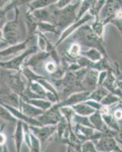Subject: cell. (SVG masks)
Masks as SVG:
<instances>
[{
  "label": "cell",
  "mask_w": 122,
  "mask_h": 152,
  "mask_svg": "<svg viewBox=\"0 0 122 152\" xmlns=\"http://www.w3.org/2000/svg\"><path fill=\"white\" fill-rule=\"evenodd\" d=\"M58 0H35L32 3L33 8H42L56 2Z\"/></svg>",
  "instance_id": "cell-2"
},
{
  "label": "cell",
  "mask_w": 122,
  "mask_h": 152,
  "mask_svg": "<svg viewBox=\"0 0 122 152\" xmlns=\"http://www.w3.org/2000/svg\"><path fill=\"white\" fill-rule=\"evenodd\" d=\"M17 31L15 27L13 25H9L5 28V36L9 40H14L17 37Z\"/></svg>",
  "instance_id": "cell-1"
},
{
  "label": "cell",
  "mask_w": 122,
  "mask_h": 152,
  "mask_svg": "<svg viewBox=\"0 0 122 152\" xmlns=\"http://www.w3.org/2000/svg\"><path fill=\"white\" fill-rule=\"evenodd\" d=\"M55 66L53 65V63H48V65L46 66V69L49 72H53L55 70Z\"/></svg>",
  "instance_id": "cell-5"
},
{
  "label": "cell",
  "mask_w": 122,
  "mask_h": 152,
  "mask_svg": "<svg viewBox=\"0 0 122 152\" xmlns=\"http://www.w3.org/2000/svg\"><path fill=\"white\" fill-rule=\"evenodd\" d=\"M70 1L71 0H59V2L57 4V6L59 8H63L66 6L68 3H70Z\"/></svg>",
  "instance_id": "cell-3"
},
{
  "label": "cell",
  "mask_w": 122,
  "mask_h": 152,
  "mask_svg": "<svg viewBox=\"0 0 122 152\" xmlns=\"http://www.w3.org/2000/svg\"><path fill=\"white\" fill-rule=\"evenodd\" d=\"M80 50V47H78V45H73L72 47L70 48V53L72 55H77V54L78 53V52H79Z\"/></svg>",
  "instance_id": "cell-4"
},
{
  "label": "cell",
  "mask_w": 122,
  "mask_h": 152,
  "mask_svg": "<svg viewBox=\"0 0 122 152\" xmlns=\"http://www.w3.org/2000/svg\"><path fill=\"white\" fill-rule=\"evenodd\" d=\"M115 116L118 119H121L122 117V113L121 111H117V112L115 113Z\"/></svg>",
  "instance_id": "cell-6"
}]
</instances>
